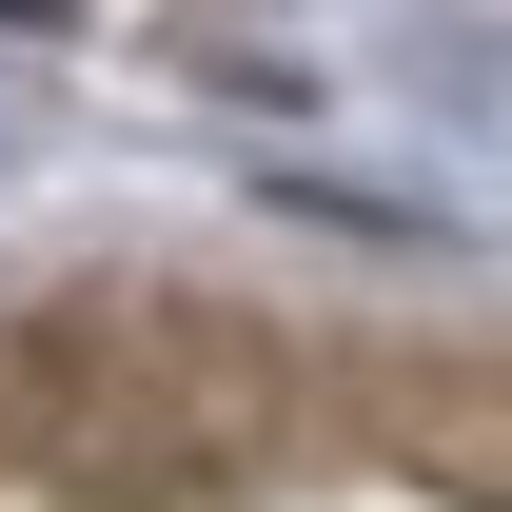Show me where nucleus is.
<instances>
[{"instance_id":"nucleus-1","label":"nucleus","mask_w":512,"mask_h":512,"mask_svg":"<svg viewBox=\"0 0 512 512\" xmlns=\"http://www.w3.org/2000/svg\"><path fill=\"white\" fill-rule=\"evenodd\" d=\"M0 20H60V0H0Z\"/></svg>"}]
</instances>
